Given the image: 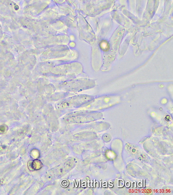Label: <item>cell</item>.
Instances as JSON below:
<instances>
[{
  "instance_id": "1",
  "label": "cell",
  "mask_w": 173,
  "mask_h": 195,
  "mask_svg": "<svg viewBox=\"0 0 173 195\" xmlns=\"http://www.w3.org/2000/svg\"><path fill=\"white\" fill-rule=\"evenodd\" d=\"M100 47L104 51H107L109 49V44L107 41L103 40L100 43Z\"/></svg>"
}]
</instances>
